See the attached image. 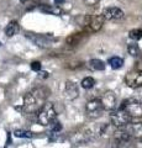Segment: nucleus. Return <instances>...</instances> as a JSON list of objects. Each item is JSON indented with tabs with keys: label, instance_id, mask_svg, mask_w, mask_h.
I'll list each match as a JSON object with an SVG mask.
<instances>
[{
	"label": "nucleus",
	"instance_id": "1",
	"mask_svg": "<svg viewBox=\"0 0 142 148\" xmlns=\"http://www.w3.org/2000/svg\"><path fill=\"white\" fill-rule=\"evenodd\" d=\"M48 96H49V90L47 88H45V86L35 88V89L29 91L24 96L22 106L17 109L21 110L24 114H35L46 103Z\"/></svg>",
	"mask_w": 142,
	"mask_h": 148
},
{
	"label": "nucleus",
	"instance_id": "2",
	"mask_svg": "<svg viewBox=\"0 0 142 148\" xmlns=\"http://www.w3.org/2000/svg\"><path fill=\"white\" fill-rule=\"evenodd\" d=\"M99 136V126L97 127H88V126H82L74 130L69 135V141L73 145H82L91 141L93 138Z\"/></svg>",
	"mask_w": 142,
	"mask_h": 148
},
{
	"label": "nucleus",
	"instance_id": "3",
	"mask_svg": "<svg viewBox=\"0 0 142 148\" xmlns=\"http://www.w3.org/2000/svg\"><path fill=\"white\" fill-rule=\"evenodd\" d=\"M110 138L113 148H136V145L134 143L135 138H132L125 128H116Z\"/></svg>",
	"mask_w": 142,
	"mask_h": 148
},
{
	"label": "nucleus",
	"instance_id": "4",
	"mask_svg": "<svg viewBox=\"0 0 142 148\" xmlns=\"http://www.w3.org/2000/svg\"><path fill=\"white\" fill-rule=\"evenodd\" d=\"M57 119V111L52 103L46 101L37 111V122L41 126H49Z\"/></svg>",
	"mask_w": 142,
	"mask_h": 148
},
{
	"label": "nucleus",
	"instance_id": "5",
	"mask_svg": "<svg viewBox=\"0 0 142 148\" xmlns=\"http://www.w3.org/2000/svg\"><path fill=\"white\" fill-rule=\"evenodd\" d=\"M119 109L126 111L132 119L134 117H142V101L139 99H135V98L125 99L121 103Z\"/></svg>",
	"mask_w": 142,
	"mask_h": 148
},
{
	"label": "nucleus",
	"instance_id": "6",
	"mask_svg": "<svg viewBox=\"0 0 142 148\" xmlns=\"http://www.w3.org/2000/svg\"><path fill=\"white\" fill-rule=\"evenodd\" d=\"M110 112H111L110 114V123L116 128L125 127L126 125H129L132 121V117L126 111H123L121 109L113 110V111H110Z\"/></svg>",
	"mask_w": 142,
	"mask_h": 148
},
{
	"label": "nucleus",
	"instance_id": "7",
	"mask_svg": "<svg viewBox=\"0 0 142 148\" xmlns=\"http://www.w3.org/2000/svg\"><path fill=\"white\" fill-rule=\"evenodd\" d=\"M103 112H104V108L102 103H100V99L89 100L85 104V115L89 119H98L102 116Z\"/></svg>",
	"mask_w": 142,
	"mask_h": 148
},
{
	"label": "nucleus",
	"instance_id": "8",
	"mask_svg": "<svg viewBox=\"0 0 142 148\" xmlns=\"http://www.w3.org/2000/svg\"><path fill=\"white\" fill-rule=\"evenodd\" d=\"M125 84L131 88V89H139L142 86V71L136 69L131 71L126 74L125 77Z\"/></svg>",
	"mask_w": 142,
	"mask_h": 148
},
{
	"label": "nucleus",
	"instance_id": "9",
	"mask_svg": "<svg viewBox=\"0 0 142 148\" xmlns=\"http://www.w3.org/2000/svg\"><path fill=\"white\" fill-rule=\"evenodd\" d=\"M102 16L104 20H108V21H114V20H121L125 16V12H123L120 8H116V6H110V8H105L103 12H102Z\"/></svg>",
	"mask_w": 142,
	"mask_h": 148
},
{
	"label": "nucleus",
	"instance_id": "10",
	"mask_svg": "<svg viewBox=\"0 0 142 148\" xmlns=\"http://www.w3.org/2000/svg\"><path fill=\"white\" fill-rule=\"evenodd\" d=\"M79 96V88L72 80H67L64 83V88H63V98L67 100H75Z\"/></svg>",
	"mask_w": 142,
	"mask_h": 148
},
{
	"label": "nucleus",
	"instance_id": "11",
	"mask_svg": "<svg viewBox=\"0 0 142 148\" xmlns=\"http://www.w3.org/2000/svg\"><path fill=\"white\" fill-rule=\"evenodd\" d=\"M100 103H102L104 110L113 111L116 106V94L111 90L105 91L103 94V96L100 98Z\"/></svg>",
	"mask_w": 142,
	"mask_h": 148
},
{
	"label": "nucleus",
	"instance_id": "12",
	"mask_svg": "<svg viewBox=\"0 0 142 148\" xmlns=\"http://www.w3.org/2000/svg\"><path fill=\"white\" fill-rule=\"evenodd\" d=\"M104 18L102 15H95L90 17L89 24L84 27V32L86 34H94V32H98L102 30V27L104 25Z\"/></svg>",
	"mask_w": 142,
	"mask_h": 148
},
{
	"label": "nucleus",
	"instance_id": "13",
	"mask_svg": "<svg viewBox=\"0 0 142 148\" xmlns=\"http://www.w3.org/2000/svg\"><path fill=\"white\" fill-rule=\"evenodd\" d=\"M27 38H30L35 45H37L41 48H49L53 43V40L47 36L41 35H27Z\"/></svg>",
	"mask_w": 142,
	"mask_h": 148
},
{
	"label": "nucleus",
	"instance_id": "14",
	"mask_svg": "<svg viewBox=\"0 0 142 148\" xmlns=\"http://www.w3.org/2000/svg\"><path fill=\"white\" fill-rule=\"evenodd\" d=\"M122 128H125L130 133V136L135 138V140H139V138L142 137V122H134V123L130 122Z\"/></svg>",
	"mask_w": 142,
	"mask_h": 148
},
{
	"label": "nucleus",
	"instance_id": "15",
	"mask_svg": "<svg viewBox=\"0 0 142 148\" xmlns=\"http://www.w3.org/2000/svg\"><path fill=\"white\" fill-rule=\"evenodd\" d=\"M85 34L86 32H75V34L69 35L66 40V43L68 46H71V47H75V46H78L82 41H83Z\"/></svg>",
	"mask_w": 142,
	"mask_h": 148
},
{
	"label": "nucleus",
	"instance_id": "16",
	"mask_svg": "<svg viewBox=\"0 0 142 148\" xmlns=\"http://www.w3.org/2000/svg\"><path fill=\"white\" fill-rule=\"evenodd\" d=\"M115 131H116V127H114L111 123H104L99 126V136L103 138H110Z\"/></svg>",
	"mask_w": 142,
	"mask_h": 148
},
{
	"label": "nucleus",
	"instance_id": "17",
	"mask_svg": "<svg viewBox=\"0 0 142 148\" xmlns=\"http://www.w3.org/2000/svg\"><path fill=\"white\" fill-rule=\"evenodd\" d=\"M40 10L42 12L49 14V15H56L59 16L62 14V9L59 8V5H40Z\"/></svg>",
	"mask_w": 142,
	"mask_h": 148
},
{
	"label": "nucleus",
	"instance_id": "18",
	"mask_svg": "<svg viewBox=\"0 0 142 148\" xmlns=\"http://www.w3.org/2000/svg\"><path fill=\"white\" fill-rule=\"evenodd\" d=\"M19 31H20L19 22L17 21H10L9 22V25L6 26V29H5V35L8 37H12V36H15Z\"/></svg>",
	"mask_w": 142,
	"mask_h": 148
},
{
	"label": "nucleus",
	"instance_id": "19",
	"mask_svg": "<svg viewBox=\"0 0 142 148\" xmlns=\"http://www.w3.org/2000/svg\"><path fill=\"white\" fill-rule=\"evenodd\" d=\"M89 67L93 69V71H104L105 69V62H103L102 59H98V58H94V59H90L89 61Z\"/></svg>",
	"mask_w": 142,
	"mask_h": 148
},
{
	"label": "nucleus",
	"instance_id": "20",
	"mask_svg": "<svg viewBox=\"0 0 142 148\" xmlns=\"http://www.w3.org/2000/svg\"><path fill=\"white\" fill-rule=\"evenodd\" d=\"M127 52H129V54L132 56V57H139V56L141 54L140 46L137 45L136 42L129 43V46H127Z\"/></svg>",
	"mask_w": 142,
	"mask_h": 148
},
{
	"label": "nucleus",
	"instance_id": "21",
	"mask_svg": "<svg viewBox=\"0 0 142 148\" xmlns=\"http://www.w3.org/2000/svg\"><path fill=\"white\" fill-rule=\"evenodd\" d=\"M109 64L113 69H120L123 64V59L120 57H111L109 59Z\"/></svg>",
	"mask_w": 142,
	"mask_h": 148
},
{
	"label": "nucleus",
	"instance_id": "22",
	"mask_svg": "<svg viewBox=\"0 0 142 148\" xmlns=\"http://www.w3.org/2000/svg\"><path fill=\"white\" fill-rule=\"evenodd\" d=\"M14 136L19 137V138H34V132L31 131H25V130H16L14 132Z\"/></svg>",
	"mask_w": 142,
	"mask_h": 148
},
{
	"label": "nucleus",
	"instance_id": "23",
	"mask_svg": "<svg viewBox=\"0 0 142 148\" xmlns=\"http://www.w3.org/2000/svg\"><path fill=\"white\" fill-rule=\"evenodd\" d=\"M82 88H84V89H91V88H94L95 85V79L93 77H85L83 80H82Z\"/></svg>",
	"mask_w": 142,
	"mask_h": 148
},
{
	"label": "nucleus",
	"instance_id": "24",
	"mask_svg": "<svg viewBox=\"0 0 142 148\" xmlns=\"http://www.w3.org/2000/svg\"><path fill=\"white\" fill-rule=\"evenodd\" d=\"M129 37L131 40H134L135 42L136 41L142 40V29H134L129 32Z\"/></svg>",
	"mask_w": 142,
	"mask_h": 148
},
{
	"label": "nucleus",
	"instance_id": "25",
	"mask_svg": "<svg viewBox=\"0 0 142 148\" xmlns=\"http://www.w3.org/2000/svg\"><path fill=\"white\" fill-rule=\"evenodd\" d=\"M90 17H91V16H89V15H80V16H78V17L75 18V21H77V22H78V24H79L80 26L85 27L86 25L89 24Z\"/></svg>",
	"mask_w": 142,
	"mask_h": 148
},
{
	"label": "nucleus",
	"instance_id": "26",
	"mask_svg": "<svg viewBox=\"0 0 142 148\" xmlns=\"http://www.w3.org/2000/svg\"><path fill=\"white\" fill-rule=\"evenodd\" d=\"M51 131L52 133H58L62 131V125L59 121H57V120H54V121L51 123Z\"/></svg>",
	"mask_w": 142,
	"mask_h": 148
},
{
	"label": "nucleus",
	"instance_id": "27",
	"mask_svg": "<svg viewBox=\"0 0 142 148\" xmlns=\"http://www.w3.org/2000/svg\"><path fill=\"white\" fill-rule=\"evenodd\" d=\"M31 69H32L34 72H40L41 71V63L38 61H35L31 63Z\"/></svg>",
	"mask_w": 142,
	"mask_h": 148
},
{
	"label": "nucleus",
	"instance_id": "28",
	"mask_svg": "<svg viewBox=\"0 0 142 148\" xmlns=\"http://www.w3.org/2000/svg\"><path fill=\"white\" fill-rule=\"evenodd\" d=\"M41 77H42V78H47L48 77V73L47 72H41Z\"/></svg>",
	"mask_w": 142,
	"mask_h": 148
},
{
	"label": "nucleus",
	"instance_id": "29",
	"mask_svg": "<svg viewBox=\"0 0 142 148\" xmlns=\"http://www.w3.org/2000/svg\"><path fill=\"white\" fill-rule=\"evenodd\" d=\"M54 3H56V5H58V4L64 3V0H54Z\"/></svg>",
	"mask_w": 142,
	"mask_h": 148
},
{
	"label": "nucleus",
	"instance_id": "30",
	"mask_svg": "<svg viewBox=\"0 0 142 148\" xmlns=\"http://www.w3.org/2000/svg\"><path fill=\"white\" fill-rule=\"evenodd\" d=\"M139 141H140V142L142 143V137H141V138H139Z\"/></svg>",
	"mask_w": 142,
	"mask_h": 148
}]
</instances>
